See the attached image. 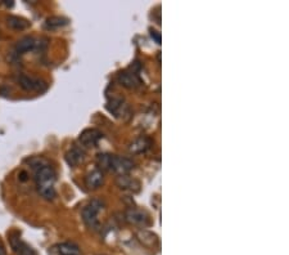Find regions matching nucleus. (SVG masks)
Returning a JSON list of instances; mask_svg holds the SVG:
<instances>
[{
	"instance_id": "1",
	"label": "nucleus",
	"mask_w": 289,
	"mask_h": 255,
	"mask_svg": "<svg viewBox=\"0 0 289 255\" xmlns=\"http://www.w3.org/2000/svg\"><path fill=\"white\" fill-rule=\"evenodd\" d=\"M96 164L102 170L113 172V173L120 174V176H125L135 166L131 158L111 155V153H100V155H98Z\"/></svg>"
},
{
	"instance_id": "2",
	"label": "nucleus",
	"mask_w": 289,
	"mask_h": 255,
	"mask_svg": "<svg viewBox=\"0 0 289 255\" xmlns=\"http://www.w3.org/2000/svg\"><path fill=\"white\" fill-rule=\"evenodd\" d=\"M35 181L38 185V191L41 196L47 200H53L56 197L54 182H56V172L50 165L40 167L36 170Z\"/></svg>"
},
{
	"instance_id": "3",
	"label": "nucleus",
	"mask_w": 289,
	"mask_h": 255,
	"mask_svg": "<svg viewBox=\"0 0 289 255\" xmlns=\"http://www.w3.org/2000/svg\"><path fill=\"white\" fill-rule=\"evenodd\" d=\"M104 208V201H102L100 199H94L91 200L88 205L82 209V220L85 222V224L90 228L96 229L99 227V220H98V214Z\"/></svg>"
},
{
	"instance_id": "4",
	"label": "nucleus",
	"mask_w": 289,
	"mask_h": 255,
	"mask_svg": "<svg viewBox=\"0 0 289 255\" xmlns=\"http://www.w3.org/2000/svg\"><path fill=\"white\" fill-rule=\"evenodd\" d=\"M18 84L22 89L27 92H44L47 89V82H44L40 79H35V77L27 76V75H21L17 79Z\"/></svg>"
},
{
	"instance_id": "5",
	"label": "nucleus",
	"mask_w": 289,
	"mask_h": 255,
	"mask_svg": "<svg viewBox=\"0 0 289 255\" xmlns=\"http://www.w3.org/2000/svg\"><path fill=\"white\" fill-rule=\"evenodd\" d=\"M125 218L130 224H134V226L147 227L151 223L148 213L140 210V209H130V210L126 211Z\"/></svg>"
},
{
	"instance_id": "6",
	"label": "nucleus",
	"mask_w": 289,
	"mask_h": 255,
	"mask_svg": "<svg viewBox=\"0 0 289 255\" xmlns=\"http://www.w3.org/2000/svg\"><path fill=\"white\" fill-rule=\"evenodd\" d=\"M103 134L96 129H86L80 134L79 142L84 147H94L102 139Z\"/></svg>"
},
{
	"instance_id": "7",
	"label": "nucleus",
	"mask_w": 289,
	"mask_h": 255,
	"mask_svg": "<svg viewBox=\"0 0 289 255\" xmlns=\"http://www.w3.org/2000/svg\"><path fill=\"white\" fill-rule=\"evenodd\" d=\"M50 255H80V249L76 243L63 242L57 246L52 247L49 251Z\"/></svg>"
},
{
	"instance_id": "8",
	"label": "nucleus",
	"mask_w": 289,
	"mask_h": 255,
	"mask_svg": "<svg viewBox=\"0 0 289 255\" xmlns=\"http://www.w3.org/2000/svg\"><path fill=\"white\" fill-rule=\"evenodd\" d=\"M11 245H12L13 251L17 255H36L35 250L21 240L18 235L11 236Z\"/></svg>"
},
{
	"instance_id": "9",
	"label": "nucleus",
	"mask_w": 289,
	"mask_h": 255,
	"mask_svg": "<svg viewBox=\"0 0 289 255\" xmlns=\"http://www.w3.org/2000/svg\"><path fill=\"white\" fill-rule=\"evenodd\" d=\"M118 81L122 87L128 89L136 88L140 85V79L136 76L135 72H128V71H123V72L118 73Z\"/></svg>"
},
{
	"instance_id": "10",
	"label": "nucleus",
	"mask_w": 289,
	"mask_h": 255,
	"mask_svg": "<svg viewBox=\"0 0 289 255\" xmlns=\"http://www.w3.org/2000/svg\"><path fill=\"white\" fill-rule=\"evenodd\" d=\"M152 147V141L147 137H140L135 139L130 146H128V151L134 155H137V153H143L147 152Z\"/></svg>"
},
{
	"instance_id": "11",
	"label": "nucleus",
	"mask_w": 289,
	"mask_h": 255,
	"mask_svg": "<svg viewBox=\"0 0 289 255\" xmlns=\"http://www.w3.org/2000/svg\"><path fill=\"white\" fill-rule=\"evenodd\" d=\"M104 183V176L100 170H93L85 177V185L90 190H96Z\"/></svg>"
},
{
	"instance_id": "12",
	"label": "nucleus",
	"mask_w": 289,
	"mask_h": 255,
	"mask_svg": "<svg viewBox=\"0 0 289 255\" xmlns=\"http://www.w3.org/2000/svg\"><path fill=\"white\" fill-rule=\"evenodd\" d=\"M36 45H38V41L32 38V36H25V38L20 39V40L16 43L15 50L17 54H24V53L35 49Z\"/></svg>"
},
{
	"instance_id": "13",
	"label": "nucleus",
	"mask_w": 289,
	"mask_h": 255,
	"mask_svg": "<svg viewBox=\"0 0 289 255\" xmlns=\"http://www.w3.org/2000/svg\"><path fill=\"white\" fill-rule=\"evenodd\" d=\"M117 185L122 190L131 191V192H139L140 191V182L128 176H120L117 178Z\"/></svg>"
},
{
	"instance_id": "14",
	"label": "nucleus",
	"mask_w": 289,
	"mask_h": 255,
	"mask_svg": "<svg viewBox=\"0 0 289 255\" xmlns=\"http://www.w3.org/2000/svg\"><path fill=\"white\" fill-rule=\"evenodd\" d=\"M82 160H84V151H82L81 148H79V147H73V148H71V150L66 153V161L72 167L79 165L80 162H82Z\"/></svg>"
},
{
	"instance_id": "15",
	"label": "nucleus",
	"mask_w": 289,
	"mask_h": 255,
	"mask_svg": "<svg viewBox=\"0 0 289 255\" xmlns=\"http://www.w3.org/2000/svg\"><path fill=\"white\" fill-rule=\"evenodd\" d=\"M7 25L12 30H17V31H24V30L30 27L29 21L22 17H18V16H9V17H7Z\"/></svg>"
},
{
	"instance_id": "16",
	"label": "nucleus",
	"mask_w": 289,
	"mask_h": 255,
	"mask_svg": "<svg viewBox=\"0 0 289 255\" xmlns=\"http://www.w3.org/2000/svg\"><path fill=\"white\" fill-rule=\"evenodd\" d=\"M68 24V20L64 17H59V16H53L45 21V27L48 30H56L59 27H63Z\"/></svg>"
},
{
	"instance_id": "17",
	"label": "nucleus",
	"mask_w": 289,
	"mask_h": 255,
	"mask_svg": "<svg viewBox=\"0 0 289 255\" xmlns=\"http://www.w3.org/2000/svg\"><path fill=\"white\" fill-rule=\"evenodd\" d=\"M126 105H123V101L121 100V98H113V100L111 101V102L108 103V106H107V109L109 110V111L112 112V114H114L117 116V114H118V110H122V107H125Z\"/></svg>"
},
{
	"instance_id": "18",
	"label": "nucleus",
	"mask_w": 289,
	"mask_h": 255,
	"mask_svg": "<svg viewBox=\"0 0 289 255\" xmlns=\"http://www.w3.org/2000/svg\"><path fill=\"white\" fill-rule=\"evenodd\" d=\"M151 36H152V39H155L157 44H161V35H160V33H158V31L151 29Z\"/></svg>"
},
{
	"instance_id": "19",
	"label": "nucleus",
	"mask_w": 289,
	"mask_h": 255,
	"mask_svg": "<svg viewBox=\"0 0 289 255\" xmlns=\"http://www.w3.org/2000/svg\"><path fill=\"white\" fill-rule=\"evenodd\" d=\"M0 255H7L6 249H4V245L2 242H0Z\"/></svg>"
}]
</instances>
